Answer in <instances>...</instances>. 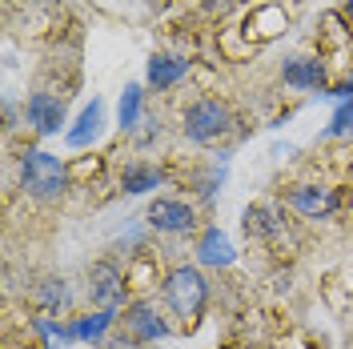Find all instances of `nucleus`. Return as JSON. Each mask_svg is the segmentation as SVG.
<instances>
[{"mask_svg": "<svg viewBox=\"0 0 353 349\" xmlns=\"http://www.w3.org/2000/svg\"><path fill=\"white\" fill-rule=\"evenodd\" d=\"M161 297H165L169 313L181 317V326L193 329L201 321L205 306H209V281H205V273H201L197 265H176L161 281Z\"/></svg>", "mask_w": 353, "mask_h": 349, "instance_id": "obj_1", "label": "nucleus"}, {"mask_svg": "<svg viewBox=\"0 0 353 349\" xmlns=\"http://www.w3.org/2000/svg\"><path fill=\"white\" fill-rule=\"evenodd\" d=\"M68 185V165L61 157L44 153V149H28L21 157V189L32 201H57Z\"/></svg>", "mask_w": 353, "mask_h": 349, "instance_id": "obj_2", "label": "nucleus"}, {"mask_svg": "<svg viewBox=\"0 0 353 349\" xmlns=\"http://www.w3.org/2000/svg\"><path fill=\"white\" fill-rule=\"evenodd\" d=\"M181 129H185V137H189L193 145H209V141H217V137H225V132L233 129V112H229L225 101L205 97V101H193V105L185 109Z\"/></svg>", "mask_w": 353, "mask_h": 349, "instance_id": "obj_3", "label": "nucleus"}, {"mask_svg": "<svg viewBox=\"0 0 353 349\" xmlns=\"http://www.w3.org/2000/svg\"><path fill=\"white\" fill-rule=\"evenodd\" d=\"M125 289H129V277L109 261H97L88 269V301L101 309V313H112V309L125 301Z\"/></svg>", "mask_w": 353, "mask_h": 349, "instance_id": "obj_4", "label": "nucleus"}, {"mask_svg": "<svg viewBox=\"0 0 353 349\" xmlns=\"http://www.w3.org/2000/svg\"><path fill=\"white\" fill-rule=\"evenodd\" d=\"M145 221H149V229H157V233H189L197 225V213H193L189 201L157 197V201H149V209H145Z\"/></svg>", "mask_w": 353, "mask_h": 349, "instance_id": "obj_5", "label": "nucleus"}, {"mask_svg": "<svg viewBox=\"0 0 353 349\" xmlns=\"http://www.w3.org/2000/svg\"><path fill=\"white\" fill-rule=\"evenodd\" d=\"M125 333H129L132 341L149 346V341H161V337H169V321L161 317V309H157L149 297H137V301L125 309Z\"/></svg>", "mask_w": 353, "mask_h": 349, "instance_id": "obj_6", "label": "nucleus"}, {"mask_svg": "<svg viewBox=\"0 0 353 349\" xmlns=\"http://www.w3.org/2000/svg\"><path fill=\"white\" fill-rule=\"evenodd\" d=\"M285 205L293 209V213L309 217V221H321V217H333L341 201H337V193L325 189V185H289Z\"/></svg>", "mask_w": 353, "mask_h": 349, "instance_id": "obj_7", "label": "nucleus"}, {"mask_svg": "<svg viewBox=\"0 0 353 349\" xmlns=\"http://www.w3.org/2000/svg\"><path fill=\"white\" fill-rule=\"evenodd\" d=\"M24 121H28V129L37 137H52L65 125V101L52 97V92H32L24 101Z\"/></svg>", "mask_w": 353, "mask_h": 349, "instance_id": "obj_8", "label": "nucleus"}, {"mask_svg": "<svg viewBox=\"0 0 353 349\" xmlns=\"http://www.w3.org/2000/svg\"><path fill=\"white\" fill-rule=\"evenodd\" d=\"M245 233L253 241H281L285 237V217L269 205H253V209H245Z\"/></svg>", "mask_w": 353, "mask_h": 349, "instance_id": "obj_9", "label": "nucleus"}, {"mask_svg": "<svg viewBox=\"0 0 353 349\" xmlns=\"http://www.w3.org/2000/svg\"><path fill=\"white\" fill-rule=\"evenodd\" d=\"M281 77H285V85H293V88H321L325 85V65L313 61V57H297V61H289V65L281 68Z\"/></svg>", "mask_w": 353, "mask_h": 349, "instance_id": "obj_10", "label": "nucleus"}, {"mask_svg": "<svg viewBox=\"0 0 353 349\" xmlns=\"http://www.w3.org/2000/svg\"><path fill=\"white\" fill-rule=\"evenodd\" d=\"M32 306L41 313H61L68 309V281L65 277H44V281L32 285Z\"/></svg>", "mask_w": 353, "mask_h": 349, "instance_id": "obj_11", "label": "nucleus"}, {"mask_svg": "<svg viewBox=\"0 0 353 349\" xmlns=\"http://www.w3.org/2000/svg\"><path fill=\"white\" fill-rule=\"evenodd\" d=\"M197 261L201 265H233V245H229V237L221 233V229H205L197 241Z\"/></svg>", "mask_w": 353, "mask_h": 349, "instance_id": "obj_12", "label": "nucleus"}, {"mask_svg": "<svg viewBox=\"0 0 353 349\" xmlns=\"http://www.w3.org/2000/svg\"><path fill=\"white\" fill-rule=\"evenodd\" d=\"M101 125H105V105H101V101H92V105L81 112V121H77V125L65 132L68 145H72V149H81V145H88V141H97Z\"/></svg>", "mask_w": 353, "mask_h": 349, "instance_id": "obj_13", "label": "nucleus"}, {"mask_svg": "<svg viewBox=\"0 0 353 349\" xmlns=\"http://www.w3.org/2000/svg\"><path fill=\"white\" fill-rule=\"evenodd\" d=\"M185 72H189V61H181V57H153V61H149V85L173 88Z\"/></svg>", "mask_w": 353, "mask_h": 349, "instance_id": "obj_14", "label": "nucleus"}, {"mask_svg": "<svg viewBox=\"0 0 353 349\" xmlns=\"http://www.w3.org/2000/svg\"><path fill=\"white\" fill-rule=\"evenodd\" d=\"M165 177H161V169H153V165H125V173H121V189L132 197L149 193V189H157Z\"/></svg>", "mask_w": 353, "mask_h": 349, "instance_id": "obj_15", "label": "nucleus"}, {"mask_svg": "<svg viewBox=\"0 0 353 349\" xmlns=\"http://www.w3.org/2000/svg\"><path fill=\"white\" fill-rule=\"evenodd\" d=\"M137 117H141V88L129 85L125 92H121V125L132 129V125H137Z\"/></svg>", "mask_w": 353, "mask_h": 349, "instance_id": "obj_16", "label": "nucleus"}, {"mask_svg": "<svg viewBox=\"0 0 353 349\" xmlns=\"http://www.w3.org/2000/svg\"><path fill=\"white\" fill-rule=\"evenodd\" d=\"M112 313H97V317H81L77 326H72V337H101L105 329H109Z\"/></svg>", "mask_w": 353, "mask_h": 349, "instance_id": "obj_17", "label": "nucleus"}, {"mask_svg": "<svg viewBox=\"0 0 353 349\" xmlns=\"http://www.w3.org/2000/svg\"><path fill=\"white\" fill-rule=\"evenodd\" d=\"M353 129V101H345L341 109L333 112V121H330V137H341V132H350Z\"/></svg>", "mask_w": 353, "mask_h": 349, "instance_id": "obj_18", "label": "nucleus"}, {"mask_svg": "<svg viewBox=\"0 0 353 349\" xmlns=\"http://www.w3.org/2000/svg\"><path fill=\"white\" fill-rule=\"evenodd\" d=\"M109 349H141V341H132V337H129V341H125V337H121V341H112Z\"/></svg>", "mask_w": 353, "mask_h": 349, "instance_id": "obj_19", "label": "nucleus"}, {"mask_svg": "<svg viewBox=\"0 0 353 349\" xmlns=\"http://www.w3.org/2000/svg\"><path fill=\"white\" fill-rule=\"evenodd\" d=\"M345 21L353 24V0H350V4H345Z\"/></svg>", "mask_w": 353, "mask_h": 349, "instance_id": "obj_20", "label": "nucleus"}, {"mask_svg": "<svg viewBox=\"0 0 353 349\" xmlns=\"http://www.w3.org/2000/svg\"><path fill=\"white\" fill-rule=\"evenodd\" d=\"M217 4H221V8H229V4H233V0H213V8H217Z\"/></svg>", "mask_w": 353, "mask_h": 349, "instance_id": "obj_21", "label": "nucleus"}, {"mask_svg": "<svg viewBox=\"0 0 353 349\" xmlns=\"http://www.w3.org/2000/svg\"><path fill=\"white\" fill-rule=\"evenodd\" d=\"M350 205H353V197H350Z\"/></svg>", "mask_w": 353, "mask_h": 349, "instance_id": "obj_22", "label": "nucleus"}]
</instances>
